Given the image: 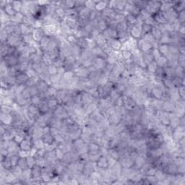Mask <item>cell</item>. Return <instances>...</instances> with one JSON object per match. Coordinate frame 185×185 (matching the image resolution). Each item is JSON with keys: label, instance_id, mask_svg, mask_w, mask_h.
I'll use <instances>...</instances> for the list:
<instances>
[{"label": "cell", "instance_id": "1", "mask_svg": "<svg viewBox=\"0 0 185 185\" xmlns=\"http://www.w3.org/2000/svg\"><path fill=\"white\" fill-rule=\"evenodd\" d=\"M160 6H161L160 1H148V5L145 9L150 15H153L159 12Z\"/></svg>", "mask_w": 185, "mask_h": 185}, {"label": "cell", "instance_id": "2", "mask_svg": "<svg viewBox=\"0 0 185 185\" xmlns=\"http://www.w3.org/2000/svg\"><path fill=\"white\" fill-rule=\"evenodd\" d=\"M185 130L184 126H178L173 130L172 139L175 142H178L181 138L184 137Z\"/></svg>", "mask_w": 185, "mask_h": 185}, {"label": "cell", "instance_id": "3", "mask_svg": "<svg viewBox=\"0 0 185 185\" xmlns=\"http://www.w3.org/2000/svg\"><path fill=\"white\" fill-rule=\"evenodd\" d=\"M137 48L141 51L142 53L150 52V51H152V49H153L151 44L145 41L144 40V39H142V38L137 40Z\"/></svg>", "mask_w": 185, "mask_h": 185}, {"label": "cell", "instance_id": "4", "mask_svg": "<svg viewBox=\"0 0 185 185\" xmlns=\"http://www.w3.org/2000/svg\"><path fill=\"white\" fill-rule=\"evenodd\" d=\"M129 32H130V36L131 37L136 40H138L142 37V25L135 24V25L131 28Z\"/></svg>", "mask_w": 185, "mask_h": 185}, {"label": "cell", "instance_id": "5", "mask_svg": "<svg viewBox=\"0 0 185 185\" xmlns=\"http://www.w3.org/2000/svg\"><path fill=\"white\" fill-rule=\"evenodd\" d=\"M163 13V12H162ZM163 16L166 19L167 22H173L177 20L178 12L175 11V9L173 7L168 9L166 12H163Z\"/></svg>", "mask_w": 185, "mask_h": 185}, {"label": "cell", "instance_id": "6", "mask_svg": "<svg viewBox=\"0 0 185 185\" xmlns=\"http://www.w3.org/2000/svg\"><path fill=\"white\" fill-rule=\"evenodd\" d=\"M122 99H123L124 101V106L127 110L130 111L132 109H133L134 108L137 106V104L132 98L130 97V96H124V95H122Z\"/></svg>", "mask_w": 185, "mask_h": 185}, {"label": "cell", "instance_id": "7", "mask_svg": "<svg viewBox=\"0 0 185 185\" xmlns=\"http://www.w3.org/2000/svg\"><path fill=\"white\" fill-rule=\"evenodd\" d=\"M162 171H164L166 174L175 175L176 174V173H178L177 166L175 164V163L173 160H171V161L164 167V168H163Z\"/></svg>", "mask_w": 185, "mask_h": 185}, {"label": "cell", "instance_id": "8", "mask_svg": "<svg viewBox=\"0 0 185 185\" xmlns=\"http://www.w3.org/2000/svg\"><path fill=\"white\" fill-rule=\"evenodd\" d=\"M106 44H107L108 46H109L112 49L113 51H115V52H117V51H121L122 46V44L121 43L118 39L114 38L108 39Z\"/></svg>", "mask_w": 185, "mask_h": 185}, {"label": "cell", "instance_id": "9", "mask_svg": "<svg viewBox=\"0 0 185 185\" xmlns=\"http://www.w3.org/2000/svg\"><path fill=\"white\" fill-rule=\"evenodd\" d=\"M32 36L33 41L38 42V43H40V41L42 40V38L45 36V34H44V30H42V28H38L33 29V30Z\"/></svg>", "mask_w": 185, "mask_h": 185}, {"label": "cell", "instance_id": "10", "mask_svg": "<svg viewBox=\"0 0 185 185\" xmlns=\"http://www.w3.org/2000/svg\"><path fill=\"white\" fill-rule=\"evenodd\" d=\"M175 105L174 103L170 100L163 101V105H162V111L167 113H172L174 110Z\"/></svg>", "mask_w": 185, "mask_h": 185}, {"label": "cell", "instance_id": "11", "mask_svg": "<svg viewBox=\"0 0 185 185\" xmlns=\"http://www.w3.org/2000/svg\"><path fill=\"white\" fill-rule=\"evenodd\" d=\"M107 65L106 59H104L102 58H99V57H95L93 59V65L95 67L97 70H103Z\"/></svg>", "mask_w": 185, "mask_h": 185}, {"label": "cell", "instance_id": "12", "mask_svg": "<svg viewBox=\"0 0 185 185\" xmlns=\"http://www.w3.org/2000/svg\"><path fill=\"white\" fill-rule=\"evenodd\" d=\"M15 78L17 85H25L26 82L29 79V78L25 74V73H22V72L17 73V75L15 76Z\"/></svg>", "mask_w": 185, "mask_h": 185}, {"label": "cell", "instance_id": "13", "mask_svg": "<svg viewBox=\"0 0 185 185\" xmlns=\"http://www.w3.org/2000/svg\"><path fill=\"white\" fill-rule=\"evenodd\" d=\"M88 153L95 154V153H101V146L95 142H91L88 144Z\"/></svg>", "mask_w": 185, "mask_h": 185}, {"label": "cell", "instance_id": "14", "mask_svg": "<svg viewBox=\"0 0 185 185\" xmlns=\"http://www.w3.org/2000/svg\"><path fill=\"white\" fill-rule=\"evenodd\" d=\"M37 106L38 108L39 111H40L41 114H46V113L49 112L50 111L48 106V103H47V100L46 99H41V101L38 104Z\"/></svg>", "mask_w": 185, "mask_h": 185}, {"label": "cell", "instance_id": "15", "mask_svg": "<svg viewBox=\"0 0 185 185\" xmlns=\"http://www.w3.org/2000/svg\"><path fill=\"white\" fill-rule=\"evenodd\" d=\"M108 120H109L110 125L117 126L122 122V117L116 114V113H114V114H111L108 117Z\"/></svg>", "mask_w": 185, "mask_h": 185}, {"label": "cell", "instance_id": "16", "mask_svg": "<svg viewBox=\"0 0 185 185\" xmlns=\"http://www.w3.org/2000/svg\"><path fill=\"white\" fill-rule=\"evenodd\" d=\"M163 74H164V78L173 79L176 77L175 68L171 67H166L163 68Z\"/></svg>", "mask_w": 185, "mask_h": 185}, {"label": "cell", "instance_id": "17", "mask_svg": "<svg viewBox=\"0 0 185 185\" xmlns=\"http://www.w3.org/2000/svg\"><path fill=\"white\" fill-rule=\"evenodd\" d=\"M96 165L98 167L101 168H109V163H108V158L104 155H101L99 159L96 162Z\"/></svg>", "mask_w": 185, "mask_h": 185}, {"label": "cell", "instance_id": "18", "mask_svg": "<svg viewBox=\"0 0 185 185\" xmlns=\"http://www.w3.org/2000/svg\"><path fill=\"white\" fill-rule=\"evenodd\" d=\"M50 41H51V38L50 36H45L42 40L41 41L40 43H39V45H40V49L42 51V52H46V51L47 47H48L49 44L50 43Z\"/></svg>", "mask_w": 185, "mask_h": 185}, {"label": "cell", "instance_id": "19", "mask_svg": "<svg viewBox=\"0 0 185 185\" xmlns=\"http://www.w3.org/2000/svg\"><path fill=\"white\" fill-rule=\"evenodd\" d=\"M172 7L178 13L181 12V11L185 10V1H173Z\"/></svg>", "mask_w": 185, "mask_h": 185}, {"label": "cell", "instance_id": "20", "mask_svg": "<svg viewBox=\"0 0 185 185\" xmlns=\"http://www.w3.org/2000/svg\"><path fill=\"white\" fill-rule=\"evenodd\" d=\"M150 33H151V34L153 35V36L154 37L155 40L156 41L159 42L160 38H161L162 35H163V32H162V31L160 30L158 27H156V26L154 25V26H153V28H152L151 32Z\"/></svg>", "mask_w": 185, "mask_h": 185}, {"label": "cell", "instance_id": "21", "mask_svg": "<svg viewBox=\"0 0 185 185\" xmlns=\"http://www.w3.org/2000/svg\"><path fill=\"white\" fill-rule=\"evenodd\" d=\"M3 9V10L4 11V12H5L7 15H8L9 17H12V16H14L17 13L16 11L14 9V8H13L12 4H11V1H8L7 4L4 7V9Z\"/></svg>", "mask_w": 185, "mask_h": 185}, {"label": "cell", "instance_id": "22", "mask_svg": "<svg viewBox=\"0 0 185 185\" xmlns=\"http://www.w3.org/2000/svg\"><path fill=\"white\" fill-rule=\"evenodd\" d=\"M142 58H143L144 62H145V64H146L147 66H148L149 64L151 63L152 62L155 61L154 58H153V54H152V51H150V52H145V53H142Z\"/></svg>", "mask_w": 185, "mask_h": 185}, {"label": "cell", "instance_id": "23", "mask_svg": "<svg viewBox=\"0 0 185 185\" xmlns=\"http://www.w3.org/2000/svg\"><path fill=\"white\" fill-rule=\"evenodd\" d=\"M173 1H161V6L160 8V12H166L172 7Z\"/></svg>", "mask_w": 185, "mask_h": 185}, {"label": "cell", "instance_id": "24", "mask_svg": "<svg viewBox=\"0 0 185 185\" xmlns=\"http://www.w3.org/2000/svg\"><path fill=\"white\" fill-rule=\"evenodd\" d=\"M36 19L34 17V16L33 15H26L24 16V19H23V22L22 23L25 24L28 26H30V27L33 28L34 23L36 22Z\"/></svg>", "mask_w": 185, "mask_h": 185}, {"label": "cell", "instance_id": "25", "mask_svg": "<svg viewBox=\"0 0 185 185\" xmlns=\"http://www.w3.org/2000/svg\"><path fill=\"white\" fill-rule=\"evenodd\" d=\"M42 140L44 142V143L46 144V145H53L55 142L54 137L50 133H47L46 135H44L42 137Z\"/></svg>", "mask_w": 185, "mask_h": 185}, {"label": "cell", "instance_id": "26", "mask_svg": "<svg viewBox=\"0 0 185 185\" xmlns=\"http://www.w3.org/2000/svg\"><path fill=\"white\" fill-rule=\"evenodd\" d=\"M163 91H160V89L157 88H154L153 87L151 90V95L153 96V97L155 99H158V100H162L163 99Z\"/></svg>", "mask_w": 185, "mask_h": 185}, {"label": "cell", "instance_id": "27", "mask_svg": "<svg viewBox=\"0 0 185 185\" xmlns=\"http://www.w3.org/2000/svg\"><path fill=\"white\" fill-rule=\"evenodd\" d=\"M158 49L159 51L160 54L162 56L166 57L169 54V46L168 44H159L158 47Z\"/></svg>", "mask_w": 185, "mask_h": 185}, {"label": "cell", "instance_id": "28", "mask_svg": "<svg viewBox=\"0 0 185 185\" xmlns=\"http://www.w3.org/2000/svg\"><path fill=\"white\" fill-rule=\"evenodd\" d=\"M108 1H96V7H95V9L98 12H102L104 9H105L107 7Z\"/></svg>", "mask_w": 185, "mask_h": 185}, {"label": "cell", "instance_id": "29", "mask_svg": "<svg viewBox=\"0 0 185 185\" xmlns=\"http://www.w3.org/2000/svg\"><path fill=\"white\" fill-rule=\"evenodd\" d=\"M47 103H48V106L49 108L50 111H53L58 106L59 104L58 101H57L56 98H52V99H47Z\"/></svg>", "mask_w": 185, "mask_h": 185}, {"label": "cell", "instance_id": "30", "mask_svg": "<svg viewBox=\"0 0 185 185\" xmlns=\"http://www.w3.org/2000/svg\"><path fill=\"white\" fill-rule=\"evenodd\" d=\"M33 147L36 148L37 150H41L45 148V143L42 139H38V140H32Z\"/></svg>", "mask_w": 185, "mask_h": 185}, {"label": "cell", "instance_id": "31", "mask_svg": "<svg viewBox=\"0 0 185 185\" xmlns=\"http://www.w3.org/2000/svg\"><path fill=\"white\" fill-rule=\"evenodd\" d=\"M155 62H156L158 67L165 68L166 67H168V61H167L166 57H164V56H161V57Z\"/></svg>", "mask_w": 185, "mask_h": 185}, {"label": "cell", "instance_id": "32", "mask_svg": "<svg viewBox=\"0 0 185 185\" xmlns=\"http://www.w3.org/2000/svg\"><path fill=\"white\" fill-rule=\"evenodd\" d=\"M109 27H108V24L107 22H106V21L104 19H101L99 21V23H98L97 28H96L99 29L100 32L102 33L103 31L106 30Z\"/></svg>", "mask_w": 185, "mask_h": 185}, {"label": "cell", "instance_id": "33", "mask_svg": "<svg viewBox=\"0 0 185 185\" xmlns=\"http://www.w3.org/2000/svg\"><path fill=\"white\" fill-rule=\"evenodd\" d=\"M95 41H96V43L97 44L98 46L100 47H102L103 46L105 45L106 42H107V40H106V38L102 35V33L100 34L99 36L95 39Z\"/></svg>", "mask_w": 185, "mask_h": 185}, {"label": "cell", "instance_id": "34", "mask_svg": "<svg viewBox=\"0 0 185 185\" xmlns=\"http://www.w3.org/2000/svg\"><path fill=\"white\" fill-rule=\"evenodd\" d=\"M132 2H133L134 5L137 7L138 9H140L141 10V9H145V7L148 5V1H141V0H139V1H132Z\"/></svg>", "mask_w": 185, "mask_h": 185}, {"label": "cell", "instance_id": "35", "mask_svg": "<svg viewBox=\"0 0 185 185\" xmlns=\"http://www.w3.org/2000/svg\"><path fill=\"white\" fill-rule=\"evenodd\" d=\"M76 44L82 49H85L88 48V41H87V38H78V41H77Z\"/></svg>", "mask_w": 185, "mask_h": 185}, {"label": "cell", "instance_id": "36", "mask_svg": "<svg viewBox=\"0 0 185 185\" xmlns=\"http://www.w3.org/2000/svg\"><path fill=\"white\" fill-rule=\"evenodd\" d=\"M42 62L45 64L46 66H49V65H52V59L51 58L50 55L47 52H44L42 55Z\"/></svg>", "mask_w": 185, "mask_h": 185}, {"label": "cell", "instance_id": "37", "mask_svg": "<svg viewBox=\"0 0 185 185\" xmlns=\"http://www.w3.org/2000/svg\"><path fill=\"white\" fill-rule=\"evenodd\" d=\"M17 166L20 167L22 170L29 168L28 164L27 158H22V157H20L18 162H17Z\"/></svg>", "mask_w": 185, "mask_h": 185}, {"label": "cell", "instance_id": "38", "mask_svg": "<svg viewBox=\"0 0 185 185\" xmlns=\"http://www.w3.org/2000/svg\"><path fill=\"white\" fill-rule=\"evenodd\" d=\"M11 4H12L13 8L16 11V12H20L22 7V1H12Z\"/></svg>", "mask_w": 185, "mask_h": 185}, {"label": "cell", "instance_id": "39", "mask_svg": "<svg viewBox=\"0 0 185 185\" xmlns=\"http://www.w3.org/2000/svg\"><path fill=\"white\" fill-rule=\"evenodd\" d=\"M142 38L144 39V40L145 41L148 42V43L151 44L152 46H153V44L155 43L156 41L155 40L154 37L153 36V35L151 34V33H146L145 34V35L143 36H142Z\"/></svg>", "mask_w": 185, "mask_h": 185}, {"label": "cell", "instance_id": "40", "mask_svg": "<svg viewBox=\"0 0 185 185\" xmlns=\"http://www.w3.org/2000/svg\"><path fill=\"white\" fill-rule=\"evenodd\" d=\"M158 65H157L156 62L153 61L151 63H150L149 65L147 66L146 70H148L149 73H155V71H156L157 68H158Z\"/></svg>", "mask_w": 185, "mask_h": 185}, {"label": "cell", "instance_id": "41", "mask_svg": "<svg viewBox=\"0 0 185 185\" xmlns=\"http://www.w3.org/2000/svg\"><path fill=\"white\" fill-rule=\"evenodd\" d=\"M175 72H176V77H179L180 78H184V68L177 66L175 68Z\"/></svg>", "mask_w": 185, "mask_h": 185}, {"label": "cell", "instance_id": "42", "mask_svg": "<svg viewBox=\"0 0 185 185\" xmlns=\"http://www.w3.org/2000/svg\"><path fill=\"white\" fill-rule=\"evenodd\" d=\"M22 42L26 44H30L31 42L33 41L32 33H28V34H26V35L22 36Z\"/></svg>", "mask_w": 185, "mask_h": 185}, {"label": "cell", "instance_id": "43", "mask_svg": "<svg viewBox=\"0 0 185 185\" xmlns=\"http://www.w3.org/2000/svg\"><path fill=\"white\" fill-rule=\"evenodd\" d=\"M54 150H55L56 156H57V159H58L59 160H62V159H63L64 157H65V153H65L63 150H61V149L59 148H57Z\"/></svg>", "mask_w": 185, "mask_h": 185}, {"label": "cell", "instance_id": "44", "mask_svg": "<svg viewBox=\"0 0 185 185\" xmlns=\"http://www.w3.org/2000/svg\"><path fill=\"white\" fill-rule=\"evenodd\" d=\"M152 28H153V26L146 25V24H145V23L142 24V36H143L145 34L151 32Z\"/></svg>", "mask_w": 185, "mask_h": 185}, {"label": "cell", "instance_id": "45", "mask_svg": "<svg viewBox=\"0 0 185 185\" xmlns=\"http://www.w3.org/2000/svg\"><path fill=\"white\" fill-rule=\"evenodd\" d=\"M47 70H48V72L50 75H57L58 73V67L54 65H51L47 67Z\"/></svg>", "mask_w": 185, "mask_h": 185}, {"label": "cell", "instance_id": "46", "mask_svg": "<svg viewBox=\"0 0 185 185\" xmlns=\"http://www.w3.org/2000/svg\"><path fill=\"white\" fill-rule=\"evenodd\" d=\"M121 52H122V59H123V61L130 59L132 58V54H131L130 51L123 50V51H121Z\"/></svg>", "mask_w": 185, "mask_h": 185}, {"label": "cell", "instance_id": "47", "mask_svg": "<svg viewBox=\"0 0 185 185\" xmlns=\"http://www.w3.org/2000/svg\"><path fill=\"white\" fill-rule=\"evenodd\" d=\"M67 41L68 42L70 45H73V44H76L77 41H78V38L75 37V35H69L66 37Z\"/></svg>", "mask_w": 185, "mask_h": 185}, {"label": "cell", "instance_id": "48", "mask_svg": "<svg viewBox=\"0 0 185 185\" xmlns=\"http://www.w3.org/2000/svg\"><path fill=\"white\" fill-rule=\"evenodd\" d=\"M178 66L184 68L185 67V55L179 54L178 56Z\"/></svg>", "mask_w": 185, "mask_h": 185}, {"label": "cell", "instance_id": "49", "mask_svg": "<svg viewBox=\"0 0 185 185\" xmlns=\"http://www.w3.org/2000/svg\"><path fill=\"white\" fill-rule=\"evenodd\" d=\"M27 161L28 164L29 168H32L36 165V158L35 157L33 156V155H29L28 157H27Z\"/></svg>", "mask_w": 185, "mask_h": 185}, {"label": "cell", "instance_id": "50", "mask_svg": "<svg viewBox=\"0 0 185 185\" xmlns=\"http://www.w3.org/2000/svg\"><path fill=\"white\" fill-rule=\"evenodd\" d=\"M41 101L40 96L39 95H36V96H32L30 98V104H34V105H38V104L40 103V101Z\"/></svg>", "mask_w": 185, "mask_h": 185}, {"label": "cell", "instance_id": "51", "mask_svg": "<svg viewBox=\"0 0 185 185\" xmlns=\"http://www.w3.org/2000/svg\"><path fill=\"white\" fill-rule=\"evenodd\" d=\"M177 20L179 21L181 24H184L185 22V10L181 11L178 13Z\"/></svg>", "mask_w": 185, "mask_h": 185}, {"label": "cell", "instance_id": "52", "mask_svg": "<svg viewBox=\"0 0 185 185\" xmlns=\"http://www.w3.org/2000/svg\"><path fill=\"white\" fill-rule=\"evenodd\" d=\"M96 4V1H86L85 7L88 8V9H91V10H93V9H95Z\"/></svg>", "mask_w": 185, "mask_h": 185}, {"label": "cell", "instance_id": "53", "mask_svg": "<svg viewBox=\"0 0 185 185\" xmlns=\"http://www.w3.org/2000/svg\"><path fill=\"white\" fill-rule=\"evenodd\" d=\"M88 41V48L90 49H93L95 47L97 46V44L96 43V41L91 38H87Z\"/></svg>", "mask_w": 185, "mask_h": 185}, {"label": "cell", "instance_id": "54", "mask_svg": "<svg viewBox=\"0 0 185 185\" xmlns=\"http://www.w3.org/2000/svg\"><path fill=\"white\" fill-rule=\"evenodd\" d=\"M178 93H179L180 99L184 100V98H185L184 86H179V88H178Z\"/></svg>", "mask_w": 185, "mask_h": 185}, {"label": "cell", "instance_id": "55", "mask_svg": "<svg viewBox=\"0 0 185 185\" xmlns=\"http://www.w3.org/2000/svg\"><path fill=\"white\" fill-rule=\"evenodd\" d=\"M25 74L28 75V77L29 78H34V77L36 76H38V74L36 73V71L34 70H33L32 68H30L28 69V70H27V71L25 72Z\"/></svg>", "mask_w": 185, "mask_h": 185}, {"label": "cell", "instance_id": "56", "mask_svg": "<svg viewBox=\"0 0 185 185\" xmlns=\"http://www.w3.org/2000/svg\"><path fill=\"white\" fill-rule=\"evenodd\" d=\"M152 54H153V58H154L155 61H157V60H158L162 56L160 54V53L158 49H153V50H152Z\"/></svg>", "mask_w": 185, "mask_h": 185}, {"label": "cell", "instance_id": "57", "mask_svg": "<svg viewBox=\"0 0 185 185\" xmlns=\"http://www.w3.org/2000/svg\"><path fill=\"white\" fill-rule=\"evenodd\" d=\"M19 155L20 157H22V158H27L29 155H30V152L20 150L19 152Z\"/></svg>", "mask_w": 185, "mask_h": 185}, {"label": "cell", "instance_id": "58", "mask_svg": "<svg viewBox=\"0 0 185 185\" xmlns=\"http://www.w3.org/2000/svg\"><path fill=\"white\" fill-rule=\"evenodd\" d=\"M132 75V74L130 73V72L128 70H127V69L125 68V70H124L123 72H122V73L121 74V77H122V78H127V79H128Z\"/></svg>", "mask_w": 185, "mask_h": 185}]
</instances>
